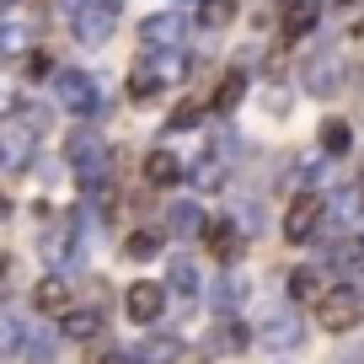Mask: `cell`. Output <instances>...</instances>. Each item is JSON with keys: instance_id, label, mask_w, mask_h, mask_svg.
Segmentation results:
<instances>
[{"instance_id": "cell-8", "label": "cell", "mask_w": 364, "mask_h": 364, "mask_svg": "<svg viewBox=\"0 0 364 364\" xmlns=\"http://www.w3.org/2000/svg\"><path fill=\"white\" fill-rule=\"evenodd\" d=\"M70 161H75V171L91 182V177H102L107 150H102V139H97V134H75V139H70Z\"/></svg>"}, {"instance_id": "cell-24", "label": "cell", "mask_w": 364, "mask_h": 364, "mask_svg": "<svg viewBox=\"0 0 364 364\" xmlns=\"http://www.w3.org/2000/svg\"><path fill=\"white\" fill-rule=\"evenodd\" d=\"M247 343H252V332H247V327H225V332H220V348H230V353L247 348Z\"/></svg>"}, {"instance_id": "cell-23", "label": "cell", "mask_w": 364, "mask_h": 364, "mask_svg": "<svg viewBox=\"0 0 364 364\" xmlns=\"http://www.w3.org/2000/svg\"><path fill=\"white\" fill-rule=\"evenodd\" d=\"M171 230H177V236H193V230H198V209L177 204V209H171Z\"/></svg>"}, {"instance_id": "cell-19", "label": "cell", "mask_w": 364, "mask_h": 364, "mask_svg": "<svg viewBox=\"0 0 364 364\" xmlns=\"http://www.w3.org/2000/svg\"><path fill=\"white\" fill-rule=\"evenodd\" d=\"M65 102L75 107V113H86V107L97 102V91H91V80H86V75H65Z\"/></svg>"}, {"instance_id": "cell-1", "label": "cell", "mask_w": 364, "mask_h": 364, "mask_svg": "<svg viewBox=\"0 0 364 364\" xmlns=\"http://www.w3.org/2000/svg\"><path fill=\"white\" fill-rule=\"evenodd\" d=\"M182 70H188V59L177 54V48H171L166 59H145V65H134V75H129V97H134V102H156V91L166 86V80H177Z\"/></svg>"}, {"instance_id": "cell-6", "label": "cell", "mask_w": 364, "mask_h": 364, "mask_svg": "<svg viewBox=\"0 0 364 364\" xmlns=\"http://www.w3.org/2000/svg\"><path fill=\"white\" fill-rule=\"evenodd\" d=\"M321 209H327V204H321L316 193H300L295 204H289V215H284V236L289 241H311L316 225H321Z\"/></svg>"}, {"instance_id": "cell-12", "label": "cell", "mask_w": 364, "mask_h": 364, "mask_svg": "<svg viewBox=\"0 0 364 364\" xmlns=\"http://www.w3.org/2000/svg\"><path fill=\"white\" fill-rule=\"evenodd\" d=\"M262 343H268V348H295L300 343V321L289 316V311H273L268 327H262Z\"/></svg>"}, {"instance_id": "cell-14", "label": "cell", "mask_w": 364, "mask_h": 364, "mask_svg": "<svg viewBox=\"0 0 364 364\" xmlns=\"http://www.w3.org/2000/svg\"><path fill=\"white\" fill-rule=\"evenodd\" d=\"M102 332V311H65V338L70 343H91Z\"/></svg>"}, {"instance_id": "cell-22", "label": "cell", "mask_w": 364, "mask_h": 364, "mask_svg": "<svg viewBox=\"0 0 364 364\" xmlns=\"http://www.w3.org/2000/svg\"><path fill=\"white\" fill-rule=\"evenodd\" d=\"M241 91H247V75H225V80H220V91H215V107H220V113H230V107L241 102Z\"/></svg>"}, {"instance_id": "cell-9", "label": "cell", "mask_w": 364, "mask_h": 364, "mask_svg": "<svg viewBox=\"0 0 364 364\" xmlns=\"http://www.w3.org/2000/svg\"><path fill=\"white\" fill-rule=\"evenodd\" d=\"M113 22H118V0H97V6H86V11L75 16V27L91 38V43H102V38L113 33Z\"/></svg>"}, {"instance_id": "cell-21", "label": "cell", "mask_w": 364, "mask_h": 364, "mask_svg": "<svg viewBox=\"0 0 364 364\" xmlns=\"http://www.w3.org/2000/svg\"><path fill=\"white\" fill-rule=\"evenodd\" d=\"M198 118H204V102H177V107H171V118H166V129H171V134H188Z\"/></svg>"}, {"instance_id": "cell-26", "label": "cell", "mask_w": 364, "mask_h": 364, "mask_svg": "<svg viewBox=\"0 0 364 364\" xmlns=\"http://www.w3.org/2000/svg\"><path fill=\"white\" fill-rule=\"evenodd\" d=\"M6 279H11V257H0V289H6Z\"/></svg>"}, {"instance_id": "cell-11", "label": "cell", "mask_w": 364, "mask_h": 364, "mask_svg": "<svg viewBox=\"0 0 364 364\" xmlns=\"http://www.w3.org/2000/svg\"><path fill=\"white\" fill-rule=\"evenodd\" d=\"M33 306L43 311V316H65L70 311V284L65 279H43V284L33 289Z\"/></svg>"}, {"instance_id": "cell-13", "label": "cell", "mask_w": 364, "mask_h": 364, "mask_svg": "<svg viewBox=\"0 0 364 364\" xmlns=\"http://www.w3.org/2000/svg\"><path fill=\"white\" fill-rule=\"evenodd\" d=\"M327 295V273L321 268H295L289 273V300H321Z\"/></svg>"}, {"instance_id": "cell-15", "label": "cell", "mask_w": 364, "mask_h": 364, "mask_svg": "<svg viewBox=\"0 0 364 364\" xmlns=\"http://www.w3.org/2000/svg\"><path fill=\"white\" fill-rule=\"evenodd\" d=\"M348 145H353V129L343 124V118H327V124H321V150H327V156H348Z\"/></svg>"}, {"instance_id": "cell-2", "label": "cell", "mask_w": 364, "mask_h": 364, "mask_svg": "<svg viewBox=\"0 0 364 364\" xmlns=\"http://www.w3.org/2000/svg\"><path fill=\"white\" fill-rule=\"evenodd\" d=\"M359 316H364V306H359L353 289H327V295L316 300V321L327 332H353V327H359Z\"/></svg>"}, {"instance_id": "cell-4", "label": "cell", "mask_w": 364, "mask_h": 364, "mask_svg": "<svg viewBox=\"0 0 364 364\" xmlns=\"http://www.w3.org/2000/svg\"><path fill=\"white\" fill-rule=\"evenodd\" d=\"M124 311L139 321V327H150V321H161V311H166V289H161V284H150V279H139V284H129Z\"/></svg>"}, {"instance_id": "cell-16", "label": "cell", "mask_w": 364, "mask_h": 364, "mask_svg": "<svg viewBox=\"0 0 364 364\" xmlns=\"http://www.w3.org/2000/svg\"><path fill=\"white\" fill-rule=\"evenodd\" d=\"M124 257H134V262L161 257V236H156V230H134V236L124 241Z\"/></svg>"}, {"instance_id": "cell-10", "label": "cell", "mask_w": 364, "mask_h": 364, "mask_svg": "<svg viewBox=\"0 0 364 364\" xmlns=\"http://www.w3.org/2000/svg\"><path fill=\"white\" fill-rule=\"evenodd\" d=\"M177 177H182V161L171 156V150H150L145 156V182L150 188H171Z\"/></svg>"}, {"instance_id": "cell-3", "label": "cell", "mask_w": 364, "mask_h": 364, "mask_svg": "<svg viewBox=\"0 0 364 364\" xmlns=\"http://www.w3.org/2000/svg\"><path fill=\"white\" fill-rule=\"evenodd\" d=\"M343 59H338V48H316L311 54V65H306V91H316V97H332V91L343 86Z\"/></svg>"}, {"instance_id": "cell-25", "label": "cell", "mask_w": 364, "mask_h": 364, "mask_svg": "<svg viewBox=\"0 0 364 364\" xmlns=\"http://www.w3.org/2000/svg\"><path fill=\"white\" fill-rule=\"evenodd\" d=\"M364 0H332V11H359Z\"/></svg>"}, {"instance_id": "cell-7", "label": "cell", "mask_w": 364, "mask_h": 364, "mask_svg": "<svg viewBox=\"0 0 364 364\" xmlns=\"http://www.w3.org/2000/svg\"><path fill=\"white\" fill-rule=\"evenodd\" d=\"M139 43H145V48H161V54H171V48L182 43V16H177V11L150 16V22L139 27Z\"/></svg>"}, {"instance_id": "cell-20", "label": "cell", "mask_w": 364, "mask_h": 364, "mask_svg": "<svg viewBox=\"0 0 364 364\" xmlns=\"http://www.w3.org/2000/svg\"><path fill=\"white\" fill-rule=\"evenodd\" d=\"M311 27H316V6H311V0H300L295 11L284 16V38H306Z\"/></svg>"}, {"instance_id": "cell-5", "label": "cell", "mask_w": 364, "mask_h": 364, "mask_svg": "<svg viewBox=\"0 0 364 364\" xmlns=\"http://www.w3.org/2000/svg\"><path fill=\"white\" fill-rule=\"evenodd\" d=\"M204 247H209V257H220V262H236L247 241H241V225H236V220L215 215V220L204 225Z\"/></svg>"}, {"instance_id": "cell-17", "label": "cell", "mask_w": 364, "mask_h": 364, "mask_svg": "<svg viewBox=\"0 0 364 364\" xmlns=\"http://www.w3.org/2000/svg\"><path fill=\"white\" fill-rule=\"evenodd\" d=\"M171 289H177V300H193L198 295V273H193V262H188V257L171 262Z\"/></svg>"}, {"instance_id": "cell-18", "label": "cell", "mask_w": 364, "mask_h": 364, "mask_svg": "<svg viewBox=\"0 0 364 364\" xmlns=\"http://www.w3.org/2000/svg\"><path fill=\"white\" fill-rule=\"evenodd\" d=\"M198 22L204 27H230L236 22V0H204V6H198Z\"/></svg>"}, {"instance_id": "cell-27", "label": "cell", "mask_w": 364, "mask_h": 364, "mask_svg": "<svg viewBox=\"0 0 364 364\" xmlns=\"http://www.w3.org/2000/svg\"><path fill=\"white\" fill-rule=\"evenodd\" d=\"M353 33H359V43H364V22H359V27H353Z\"/></svg>"}]
</instances>
